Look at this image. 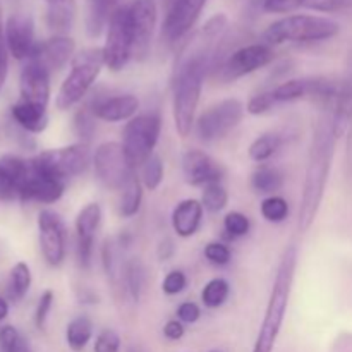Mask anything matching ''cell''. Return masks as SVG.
<instances>
[{
  "mask_svg": "<svg viewBox=\"0 0 352 352\" xmlns=\"http://www.w3.org/2000/svg\"><path fill=\"white\" fill-rule=\"evenodd\" d=\"M100 222H102V206L98 203H88L76 217L78 239H95Z\"/></svg>",
  "mask_w": 352,
  "mask_h": 352,
  "instance_id": "f546056e",
  "label": "cell"
},
{
  "mask_svg": "<svg viewBox=\"0 0 352 352\" xmlns=\"http://www.w3.org/2000/svg\"><path fill=\"white\" fill-rule=\"evenodd\" d=\"M275 103L277 102H275L274 93L272 91L258 93V95H254L253 98L248 102L246 112L251 113V116H261V113L268 112V110H270Z\"/></svg>",
  "mask_w": 352,
  "mask_h": 352,
  "instance_id": "f6af8a7d",
  "label": "cell"
},
{
  "mask_svg": "<svg viewBox=\"0 0 352 352\" xmlns=\"http://www.w3.org/2000/svg\"><path fill=\"white\" fill-rule=\"evenodd\" d=\"M301 7L318 12L352 14V0H301Z\"/></svg>",
  "mask_w": 352,
  "mask_h": 352,
  "instance_id": "ab89813d",
  "label": "cell"
},
{
  "mask_svg": "<svg viewBox=\"0 0 352 352\" xmlns=\"http://www.w3.org/2000/svg\"><path fill=\"white\" fill-rule=\"evenodd\" d=\"M10 116H12L14 122L24 133H43L48 126L47 109L40 105H33V103L23 102V100H19V102L10 107Z\"/></svg>",
  "mask_w": 352,
  "mask_h": 352,
  "instance_id": "7402d4cb",
  "label": "cell"
},
{
  "mask_svg": "<svg viewBox=\"0 0 352 352\" xmlns=\"http://www.w3.org/2000/svg\"><path fill=\"white\" fill-rule=\"evenodd\" d=\"M124 287L134 301H140L146 284V268L140 258H131L124 265Z\"/></svg>",
  "mask_w": 352,
  "mask_h": 352,
  "instance_id": "4316f807",
  "label": "cell"
},
{
  "mask_svg": "<svg viewBox=\"0 0 352 352\" xmlns=\"http://www.w3.org/2000/svg\"><path fill=\"white\" fill-rule=\"evenodd\" d=\"M275 54L270 45L267 43H251L246 47H241L227 55L222 64L215 69V74H219L223 81H236L243 76L251 74L258 69L265 67L274 60Z\"/></svg>",
  "mask_w": 352,
  "mask_h": 352,
  "instance_id": "30bf717a",
  "label": "cell"
},
{
  "mask_svg": "<svg viewBox=\"0 0 352 352\" xmlns=\"http://www.w3.org/2000/svg\"><path fill=\"white\" fill-rule=\"evenodd\" d=\"M186 285H188V277H186L184 272L172 270L168 272L167 277H165L164 282H162V291H164L167 296H177L184 291Z\"/></svg>",
  "mask_w": 352,
  "mask_h": 352,
  "instance_id": "7bdbcfd3",
  "label": "cell"
},
{
  "mask_svg": "<svg viewBox=\"0 0 352 352\" xmlns=\"http://www.w3.org/2000/svg\"><path fill=\"white\" fill-rule=\"evenodd\" d=\"M210 352H219V351H210Z\"/></svg>",
  "mask_w": 352,
  "mask_h": 352,
  "instance_id": "94428289",
  "label": "cell"
},
{
  "mask_svg": "<svg viewBox=\"0 0 352 352\" xmlns=\"http://www.w3.org/2000/svg\"><path fill=\"white\" fill-rule=\"evenodd\" d=\"M162 119L158 113H141L126 124L122 133V148L134 168L141 167L151 157L160 140Z\"/></svg>",
  "mask_w": 352,
  "mask_h": 352,
  "instance_id": "5b68a950",
  "label": "cell"
},
{
  "mask_svg": "<svg viewBox=\"0 0 352 352\" xmlns=\"http://www.w3.org/2000/svg\"><path fill=\"white\" fill-rule=\"evenodd\" d=\"M199 316H201V309L192 301L182 302L177 308V318L182 323H196L199 320Z\"/></svg>",
  "mask_w": 352,
  "mask_h": 352,
  "instance_id": "681fc988",
  "label": "cell"
},
{
  "mask_svg": "<svg viewBox=\"0 0 352 352\" xmlns=\"http://www.w3.org/2000/svg\"><path fill=\"white\" fill-rule=\"evenodd\" d=\"M105 65L102 48H85L71 60V72L60 85L55 98L58 110H67L78 105L86 93L95 85L100 71Z\"/></svg>",
  "mask_w": 352,
  "mask_h": 352,
  "instance_id": "277c9868",
  "label": "cell"
},
{
  "mask_svg": "<svg viewBox=\"0 0 352 352\" xmlns=\"http://www.w3.org/2000/svg\"><path fill=\"white\" fill-rule=\"evenodd\" d=\"M246 107L237 98H227L208 107L196 120V131L203 141H215L227 136L243 120Z\"/></svg>",
  "mask_w": 352,
  "mask_h": 352,
  "instance_id": "9c48e42d",
  "label": "cell"
},
{
  "mask_svg": "<svg viewBox=\"0 0 352 352\" xmlns=\"http://www.w3.org/2000/svg\"><path fill=\"white\" fill-rule=\"evenodd\" d=\"M182 172L188 184L191 186H208L220 182L222 179V167L201 150H189L182 157Z\"/></svg>",
  "mask_w": 352,
  "mask_h": 352,
  "instance_id": "e0dca14e",
  "label": "cell"
},
{
  "mask_svg": "<svg viewBox=\"0 0 352 352\" xmlns=\"http://www.w3.org/2000/svg\"><path fill=\"white\" fill-rule=\"evenodd\" d=\"M72 129H74V134L78 136L79 143L89 144V141L95 138L96 133V116L91 110V107L85 105L74 113Z\"/></svg>",
  "mask_w": 352,
  "mask_h": 352,
  "instance_id": "1f68e13d",
  "label": "cell"
},
{
  "mask_svg": "<svg viewBox=\"0 0 352 352\" xmlns=\"http://www.w3.org/2000/svg\"><path fill=\"white\" fill-rule=\"evenodd\" d=\"M227 203H229V192H227V189L220 182L205 186L201 195L203 208L212 213H219L226 208Z\"/></svg>",
  "mask_w": 352,
  "mask_h": 352,
  "instance_id": "d590c367",
  "label": "cell"
},
{
  "mask_svg": "<svg viewBox=\"0 0 352 352\" xmlns=\"http://www.w3.org/2000/svg\"><path fill=\"white\" fill-rule=\"evenodd\" d=\"M263 10L270 14H285L301 7V0H263Z\"/></svg>",
  "mask_w": 352,
  "mask_h": 352,
  "instance_id": "c3c4849f",
  "label": "cell"
},
{
  "mask_svg": "<svg viewBox=\"0 0 352 352\" xmlns=\"http://www.w3.org/2000/svg\"><path fill=\"white\" fill-rule=\"evenodd\" d=\"M120 251H122V246H120V243L117 239H107L105 243H103L102 263L103 268H105L107 277L112 282L113 289H117L120 284H124V265L126 263H122Z\"/></svg>",
  "mask_w": 352,
  "mask_h": 352,
  "instance_id": "d4e9b609",
  "label": "cell"
},
{
  "mask_svg": "<svg viewBox=\"0 0 352 352\" xmlns=\"http://www.w3.org/2000/svg\"><path fill=\"white\" fill-rule=\"evenodd\" d=\"M93 243H95V239H78V243H76L78 263H79V267L85 268V270H88V268L91 267Z\"/></svg>",
  "mask_w": 352,
  "mask_h": 352,
  "instance_id": "7dc6e473",
  "label": "cell"
},
{
  "mask_svg": "<svg viewBox=\"0 0 352 352\" xmlns=\"http://www.w3.org/2000/svg\"><path fill=\"white\" fill-rule=\"evenodd\" d=\"M339 138L333 133L332 119L325 117L318 122L313 133L311 146L308 155L305 186H302L301 205H299V230L306 232L315 223L320 205L325 196L327 182H329L330 168H332L336 143Z\"/></svg>",
  "mask_w": 352,
  "mask_h": 352,
  "instance_id": "6da1fadb",
  "label": "cell"
},
{
  "mask_svg": "<svg viewBox=\"0 0 352 352\" xmlns=\"http://www.w3.org/2000/svg\"><path fill=\"white\" fill-rule=\"evenodd\" d=\"M96 177L102 181L105 188L113 191H122L131 177L136 174V168L129 164L122 144L117 141L102 143L93 153Z\"/></svg>",
  "mask_w": 352,
  "mask_h": 352,
  "instance_id": "52a82bcc",
  "label": "cell"
},
{
  "mask_svg": "<svg viewBox=\"0 0 352 352\" xmlns=\"http://www.w3.org/2000/svg\"><path fill=\"white\" fill-rule=\"evenodd\" d=\"M208 0H174L165 16L162 34L168 43H177L188 36L189 31L201 16Z\"/></svg>",
  "mask_w": 352,
  "mask_h": 352,
  "instance_id": "4fadbf2b",
  "label": "cell"
},
{
  "mask_svg": "<svg viewBox=\"0 0 352 352\" xmlns=\"http://www.w3.org/2000/svg\"><path fill=\"white\" fill-rule=\"evenodd\" d=\"M203 205L198 199H182L172 212V229L179 237H192L203 220Z\"/></svg>",
  "mask_w": 352,
  "mask_h": 352,
  "instance_id": "44dd1931",
  "label": "cell"
},
{
  "mask_svg": "<svg viewBox=\"0 0 352 352\" xmlns=\"http://www.w3.org/2000/svg\"><path fill=\"white\" fill-rule=\"evenodd\" d=\"M164 336L168 340H179L184 337V325H182L181 320H170V322L165 323L164 327Z\"/></svg>",
  "mask_w": 352,
  "mask_h": 352,
  "instance_id": "f907efd6",
  "label": "cell"
},
{
  "mask_svg": "<svg viewBox=\"0 0 352 352\" xmlns=\"http://www.w3.org/2000/svg\"><path fill=\"white\" fill-rule=\"evenodd\" d=\"M339 30V24L332 19L298 14L272 23L265 30L263 38L270 47L282 43H313V41H325L337 36Z\"/></svg>",
  "mask_w": 352,
  "mask_h": 352,
  "instance_id": "3957f363",
  "label": "cell"
},
{
  "mask_svg": "<svg viewBox=\"0 0 352 352\" xmlns=\"http://www.w3.org/2000/svg\"><path fill=\"white\" fill-rule=\"evenodd\" d=\"M93 337V323L88 316H76L65 330V339L72 351L79 352L88 346Z\"/></svg>",
  "mask_w": 352,
  "mask_h": 352,
  "instance_id": "4dcf8cb0",
  "label": "cell"
},
{
  "mask_svg": "<svg viewBox=\"0 0 352 352\" xmlns=\"http://www.w3.org/2000/svg\"><path fill=\"white\" fill-rule=\"evenodd\" d=\"M124 6H127L126 0H89L88 21H86L89 36H98L103 28L109 26L113 12Z\"/></svg>",
  "mask_w": 352,
  "mask_h": 352,
  "instance_id": "603a6c76",
  "label": "cell"
},
{
  "mask_svg": "<svg viewBox=\"0 0 352 352\" xmlns=\"http://www.w3.org/2000/svg\"><path fill=\"white\" fill-rule=\"evenodd\" d=\"M76 55V43L67 34H55L48 40L36 45L33 55L30 58L40 62L43 67L54 72L64 67L67 62H71Z\"/></svg>",
  "mask_w": 352,
  "mask_h": 352,
  "instance_id": "ac0fdd59",
  "label": "cell"
},
{
  "mask_svg": "<svg viewBox=\"0 0 352 352\" xmlns=\"http://www.w3.org/2000/svg\"><path fill=\"white\" fill-rule=\"evenodd\" d=\"M230 294V285L226 278H212L201 291V301L206 308H220Z\"/></svg>",
  "mask_w": 352,
  "mask_h": 352,
  "instance_id": "836d02e7",
  "label": "cell"
},
{
  "mask_svg": "<svg viewBox=\"0 0 352 352\" xmlns=\"http://www.w3.org/2000/svg\"><path fill=\"white\" fill-rule=\"evenodd\" d=\"M296 267H298V248L289 246L284 251L275 274L274 287H272L270 299H268L267 311H265L263 323L258 332L253 352H272L280 333L285 313H287L289 298H291L292 282H294Z\"/></svg>",
  "mask_w": 352,
  "mask_h": 352,
  "instance_id": "7a4b0ae2",
  "label": "cell"
},
{
  "mask_svg": "<svg viewBox=\"0 0 352 352\" xmlns=\"http://www.w3.org/2000/svg\"><path fill=\"white\" fill-rule=\"evenodd\" d=\"M31 162L38 170L67 181V179L82 174L88 168L89 162H91V150H89V144L76 143L43 151L31 158Z\"/></svg>",
  "mask_w": 352,
  "mask_h": 352,
  "instance_id": "8992f818",
  "label": "cell"
},
{
  "mask_svg": "<svg viewBox=\"0 0 352 352\" xmlns=\"http://www.w3.org/2000/svg\"><path fill=\"white\" fill-rule=\"evenodd\" d=\"M7 315H9V302H7V299H3L0 296V322L6 320Z\"/></svg>",
  "mask_w": 352,
  "mask_h": 352,
  "instance_id": "9f6ffc18",
  "label": "cell"
},
{
  "mask_svg": "<svg viewBox=\"0 0 352 352\" xmlns=\"http://www.w3.org/2000/svg\"><path fill=\"white\" fill-rule=\"evenodd\" d=\"M78 298H79V301L85 302V305H95V302H98V296H96L95 292L88 287L79 289Z\"/></svg>",
  "mask_w": 352,
  "mask_h": 352,
  "instance_id": "db71d44e",
  "label": "cell"
},
{
  "mask_svg": "<svg viewBox=\"0 0 352 352\" xmlns=\"http://www.w3.org/2000/svg\"><path fill=\"white\" fill-rule=\"evenodd\" d=\"M282 146V138L278 134H263V136L256 138L253 143L250 144V153L251 160L258 162V164H263V162L270 160L275 153L278 151V148Z\"/></svg>",
  "mask_w": 352,
  "mask_h": 352,
  "instance_id": "d6a6232c",
  "label": "cell"
},
{
  "mask_svg": "<svg viewBox=\"0 0 352 352\" xmlns=\"http://www.w3.org/2000/svg\"><path fill=\"white\" fill-rule=\"evenodd\" d=\"M47 26L54 33L65 34L76 21V0H60V2L48 3L47 9Z\"/></svg>",
  "mask_w": 352,
  "mask_h": 352,
  "instance_id": "cb8c5ba5",
  "label": "cell"
},
{
  "mask_svg": "<svg viewBox=\"0 0 352 352\" xmlns=\"http://www.w3.org/2000/svg\"><path fill=\"white\" fill-rule=\"evenodd\" d=\"M175 253V244L174 241L168 239V237H165V239H162L160 243H158L157 246V256L160 261H167L170 260L172 256H174Z\"/></svg>",
  "mask_w": 352,
  "mask_h": 352,
  "instance_id": "816d5d0a",
  "label": "cell"
},
{
  "mask_svg": "<svg viewBox=\"0 0 352 352\" xmlns=\"http://www.w3.org/2000/svg\"><path fill=\"white\" fill-rule=\"evenodd\" d=\"M133 33V58L143 60L150 54L155 26L158 19V9L155 0H133L127 6Z\"/></svg>",
  "mask_w": 352,
  "mask_h": 352,
  "instance_id": "8fae6325",
  "label": "cell"
},
{
  "mask_svg": "<svg viewBox=\"0 0 352 352\" xmlns=\"http://www.w3.org/2000/svg\"><path fill=\"white\" fill-rule=\"evenodd\" d=\"M2 33H3V19H2V7H0V41H2Z\"/></svg>",
  "mask_w": 352,
  "mask_h": 352,
  "instance_id": "6f0895ef",
  "label": "cell"
},
{
  "mask_svg": "<svg viewBox=\"0 0 352 352\" xmlns=\"http://www.w3.org/2000/svg\"><path fill=\"white\" fill-rule=\"evenodd\" d=\"M120 337L116 330L105 329L95 340V352H119Z\"/></svg>",
  "mask_w": 352,
  "mask_h": 352,
  "instance_id": "bcb514c9",
  "label": "cell"
},
{
  "mask_svg": "<svg viewBox=\"0 0 352 352\" xmlns=\"http://www.w3.org/2000/svg\"><path fill=\"white\" fill-rule=\"evenodd\" d=\"M31 170L30 160L16 155L0 157V201L19 199V191Z\"/></svg>",
  "mask_w": 352,
  "mask_h": 352,
  "instance_id": "d6986e66",
  "label": "cell"
},
{
  "mask_svg": "<svg viewBox=\"0 0 352 352\" xmlns=\"http://www.w3.org/2000/svg\"><path fill=\"white\" fill-rule=\"evenodd\" d=\"M143 182L136 174L127 181L124 189L120 191V201H119V213L124 219H131V217L138 215L141 210V203H143Z\"/></svg>",
  "mask_w": 352,
  "mask_h": 352,
  "instance_id": "484cf974",
  "label": "cell"
},
{
  "mask_svg": "<svg viewBox=\"0 0 352 352\" xmlns=\"http://www.w3.org/2000/svg\"><path fill=\"white\" fill-rule=\"evenodd\" d=\"M205 258L212 265L226 267V265L230 263L232 253H230L229 246H226L223 243H210L205 246Z\"/></svg>",
  "mask_w": 352,
  "mask_h": 352,
  "instance_id": "b9f144b4",
  "label": "cell"
},
{
  "mask_svg": "<svg viewBox=\"0 0 352 352\" xmlns=\"http://www.w3.org/2000/svg\"><path fill=\"white\" fill-rule=\"evenodd\" d=\"M140 168V179L148 191H155V189L160 188L162 181H164V162L158 155H151Z\"/></svg>",
  "mask_w": 352,
  "mask_h": 352,
  "instance_id": "e575fe53",
  "label": "cell"
},
{
  "mask_svg": "<svg viewBox=\"0 0 352 352\" xmlns=\"http://www.w3.org/2000/svg\"><path fill=\"white\" fill-rule=\"evenodd\" d=\"M347 158L352 164V113L349 119V126H347Z\"/></svg>",
  "mask_w": 352,
  "mask_h": 352,
  "instance_id": "11a10c76",
  "label": "cell"
},
{
  "mask_svg": "<svg viewBox=\"0 0 352 352\" xmlns=\"http://www.w3.org/2000/svg\"><path fill=\"white\" fill-rule=\"evenodd\" d=\"M7 72H9V50L3 41H0V89L6 85Z\"/></svg>",
  "mask_w": 352,
  "mask_h": 352,
  "instance_id": "f5cc1de1",
  "label": "cell"
},
{
  "mask_svg": "<svg viewBox=\"0 0 352 352\" xmlns=\"http://www.w3.org/2000/svg\"><path fill=\"white\" fill-rule=\"evenodd\" d=\"M30 164V175H28V179L24 181L23 188H21L19 191L21 201H38L45 203V205L58 201V199L64 196L67 181L47 174V172L38 170L31 160Z\"/></svg>",
  "mask_w": 352,
  "mask_h": 352,
  "instance_id": "5bb4252c",
  "label": "cell"
},
{
  "mask_svg": "<svg viewBox=\"0 0 352 352\" xmlns=\"http://www.w3.org/2000/svg\"><path fill=\"white\" fill-rule=\"evenodd\" d=\"M103 60L110 71H122L133 58V33H131L127 6L120 7L110 17L107 26L105 45L102 47Z\"/></svg>",
  "mask_w": 352,
  "mask_h": 352,
  "instance_id": "ba28073f",
  "label": "cell"
},
{
  "mask_svg": "<svg viewBox=\"0 0 352 352\" xmlns=\"http://www.w3.org/2000/svg\"><path fill=\"white\" fill-rule=\"evenodd\" d=\"M34 23L30 14L17 12L6 23V47L17 60H28L36 48Z\"/></svg>",
  "mask_w": 352,
  "mask_h": 352,
  "instance_id": "9a60e30c",
  "label": "cell"
},
{
  "mask_svg": "<svg viewBox=\"0 0 352 352\" xmlns=\"http://www.w3.org/2000/svg\"><path fill=\"white\" fill-rule=\"evenodd\" d=\"M126 352H144V351L141 349V347H138V346H131L129 349H127Z\"/></svg>",
  "mask_w": 352,
  "mask_h": 352,
  "instance_id": "680465c9",
  "label": "cell"
},
{
  "mask_svg": "<svg viewBox=\"0 0 352 352\" xmlns=\"http://www.w3.org/2000/svg\"><path fill=\"white\" fill-rule=\"evenodd\" d=\"M251 186L260 195H272L284 186V175L278 168L261 165L251 175Z\"/></svg>",
  "mask_w": 352,
  "mask_h": 352,
  "instance_id": "83f0119b",
  "label": "cell"
},
{
  "mask_svg": "<svg viewBox=\"0 0 352 352\" xmlns=\"http://www.w3.org/2000/svg\"><path fill=\"white\" fill-rule=\"evenodd\" d=\"M54 291H50V289H47V291L40 296V301H38L36 305V311H34V323H36V327L40 330H43L45 325H47V318L52 311V306H54Z\"/></svg>",
  "mask_w": 352,
  "mask_h": 352,
  "instance_id": "ee69618b",
  "label": "cell"
},
{
  "mask_svg": "<svg viewBox=\"0 0 352 352\" xmlns=\"http://www.w3.org/2000/svg\"><path fill=\"white\" fill-rule=\"evenodd\" d=\"M31 270L28 263L24 261H17L12 267L9 274V282H7V298L10 301L17 302L28 294L31 287Z\"/></svg>",
  "mask_w": 352,
  "mask_h": 352,
  "instance_id": "f1b7e54d",
  "label": "cell"
},
{
  "mask_svg": "<svg viewBox=\"0 0 352 352\" xmlns=\"http://www.w3.org/2000/svg\"><path fill=\"white\" fill-rule=\"evenodd\" d=\"M47 3H55V2H60V0H45Z\"/></svg>",
  "mask_w": 352,
  "mask_h": 352,
  "instance_id": "91938a15",
  "label": "cell"
},
{
  "mask_svg": "<svg viewBox=\"0 0 352 352\" xmlns=\"http://www.w3.org/2000/svg\"><path fill=\"white\" fill-rule=\"evenodd\" d=\"M0 352H30V346L12 325H6L0 329Z\"/></svg>",
  "mask_w": 352,
  "mask_h": 352,
  "instance_id": "f35d334b",
  "label": "cell"
},
{
  "mask_svg": "<svg viewBox=\"0 0 352 352\" xmlns=\"http://www.w3.org/2000/svg\"><path fill=\"white\" fill-rule=\"evenodd\" d=\"M260 212L265 220L274 223H280L289 215V203L282 196H268L260 205Z\"/></svg>",
  "mask_w": 352,
  "mask_h": 352,
  "instance_id": "74e56055",
  "label": "cell"
},
{
  "mask_svg": "<svg viewBox=\"0 0 352 352\" xmlns=\"http://www.w3.org/2000/svg\"><path fill=\"white\" fill-rule=\"evenodd\" d=\"M50 74L40 62L28 58L19 78L21 100L47 109L50 100Z\"/></svg>",
  "mask_w": 352,
  "mask_h": 352,
  "instance_id": "2e32d148",
  "label": "cell"
},
{
  "mask_svg": "<svg viewBox=\"0 0 352 352\" xmlns=\"http://www.w3.org/2000/svg\"><path fill=\"white\" fill-rule=\"evenodd\" d=\"M40 250L50 267H60L67 253V229L64 220L54 210H41L38 215Z\"/></svg>",
  "mask_w": 352,
  "mask_h": 352,
  "instance_id": "7c38bea8",
  "label": "cell"
},
{
  "mask_svg": "<svg viewBox=\"0 0 352 352\" xmlns=\"http://www.w3.org/2000/svg\"><path fill=\"white\" fill-rule=\"evenodd\" d=\"M89 107L95 112L96 119L105 122H122L136 117V112L140 110V100L138 96L126 93V95L98 98Z\"/></svg>",
  "mask_w": 352,
  "mask_h": 352,
  "instance_id": "ffe728a7",
  "label": "cell"
},
{
  "mask_svg": "<svg viewBox=\"0 0 352 352\" xmlns=\"http://www.w3.org/2000/svg\"><path fill=\"white\" fill-rule=\"evenodd\" d=\"M250 219L241 212L227 213L223 219V229L230 237H243L250 232Z\"/></svg>",
  "mask_w": 352,
  "mask_h": 352,
  "instance_id": "60d3db41",
  "label": "cell"
},
{
  "mask_svg": "<svg viewBox=\"0 0 352 352\" xmlns=\"http://www.w3.org/2000/svg\"><path fill=\"white\" fill-rule=\"evenodd\" d=\"M275 102H294L308 96V81L305 79H289L274 89Z\"/></svg>",
  "mask_w": 352,
  "mask_h": 352,
  "instance_id": "8d00e7d4",
  "label": "cell"
}]
</instances>
